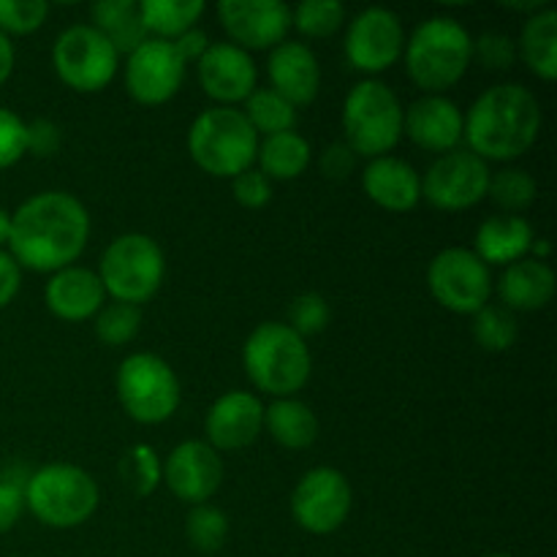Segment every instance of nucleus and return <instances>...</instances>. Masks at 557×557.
I'll return each mask as SVG.
<instances>
[{"label":"nucleus","mask_w":557,"mask_h":557,"mask_svg":"<svg viewBox=\"0 0 557 557\" xmlns=\"http://www.w3.org/2000/svg\"><path fill=\"white\" fill-rule=\"evenodd\" d=\"M403 103L381 79H362L348 90L343 103V131L354 156L381 158L403 139Z\"/></svg>","instance_id":"0eeeda50"},{"label":"nucleus","mask_w":557,"mask_h":557,"mask_svg":"<svg viewBox=\"0 0 557 557\" xmlns=\"http://www.w3.org/2000/svg\"><path fill=\"white\" fill-rule=\"evenodd\" d=\"M267 76L277 96L292 107H308L321 90V65L313 49L299 41H281L267 58Z\"/></svg>","instance_id":"aec40b11"},{"label":"nucleus","mask_w":557,"mask_h":557,"mask_svg":"<svg viewBox=\"0 0 557 557\" xmlns=\"http://www.w3.org/2000/svg\"><path fill=\"white\" fill-rule=\"evenodd\" d=\"M54 74L76 92H98L114 79L120 54L92 25H71L52 47Z\"/></svg>","instance_id":"9d476101"},{"label":"nucleus","mask_w":557,"mask_h":557,"mask_svg":"<svg viewBox=\"0 0 557 557\" xmlns=\"http://www.w3.org/2000/svg\"><path fill=\"white\" fill-rule=\"evenodd\" d=\"M542 131V103L517 82L487 87L462 114V139L482 161L522 158Z\"/></svg>","instance_id":"f03ea898"},{"label":"nucleus","mask_w":557,"mask_h":557,"mask_svg":"<svg viewBox=\"0 0 557 557\" xmlns=\"http://www.w3.org/2000/svg\"><path fill=\"white\" fill-rule=\"evenodd\" d=\"M406 49V27L392 9L370 5L359 11L346 30V58L362 74L389 71Z\"/></svg>","instance_id":"4468645a"},{"label":"nucleus","mask_w":557,"mask_h":557,"mask_svg":"<svg viewBox=\"0 0 557 557\" xmlns=\"http://www.w3.org/2000/svg\"><path fill=\"white\" fill-rule=\"evenodd\" d=\"M346 22V9L341 0H302L292 9V27L308 38H326L337 33Z\"/></svg>","instance_id":"c9c22d12"},{"label":"nucleus","mask_w":557,"mask_h":557,"mask_svg":"<svg viewBox=\"0 0 557 557\" xmlns=\"http://www.w3.org/2000/svg\"><path fill=\"white\" fill-rule=\"evenodd\" d=\"M351 484L337 468L321 466L305 473L292 495V517L302 531L330 536L351 515Z\"/></svg>","instance_id":"ddd939ff"},{"label":"nucleus","mask_w":557,"mask_h":557,"mask_svg":"<svg viewBox=\"0 0 557 557\" xmlns=\"http://www.w3.org/2000/svg\"><path fill=\"white\" fill-rule=\"evenodd\" d=\"M188 152L201 172L234 180L248 172L259 152V134L250 128L243 109L212 107L194 120L188 131Z\"/></svg>","instance_id":"39448f33"},{"label":"nucleus","mask_w":557,"mask_h":557,"mask_svg":"<svg viewBox=\"0 0 557 557\" xmlns=\"http://www.w3.org/2000/svg\"><path fill=\"white\" fill-rule=\"evenodd\" d=\"M473 58H476L484 69L506 71L515 65L517 44L515 38L506 36V33H482V36L473 41Z\"/></svg>","instance_id":"a19ab883"},{"label":"nucleus","mask_w":557,"mask_h":557,"mask_svg":"<svg viewBox=\"0 0 557 557\" xmlns=\"http://www.w3.org/2000/svg\"><path fill=\"white\" fill-rule=\"evenodd\" d=\"M120 406L134 422L163 424L180 408V379L166 359L158 354H131L114 375Z\"/></svg>","instance_id":"1a4fd4ad"},{"label":"nucleus","mask_w":557,"mask_h":557,"mask_svg":"<svg viewBox=\"0 0 557 557\" xmlns=\"http://www.w3.org/2000/svg\"><path fill=\"white\" fill-rule=\"evenodd\" d=\"M92 27L117 49V54H131L150 38L136 0H98L90 5Z\"/></svg>","instance_id":"bb28decb"},{"label":"nucleus","mask_w":557,"mask_h":557,"mask_svg":"<svg viewBox=\"0 0 557 557\" xmlns=\"http://www.w3.org/2000/svg\"><path fill=\"white\" fill-rule=\"evenodd\" d=\"M264 430V406L253 392L234 389L218 397L205 419L207 444L215 451L248 449Z\"/></svg>","instance_id":"6ab92c4d"},{"label":"nucleus","mask_w":557,"mask_h":557,"mask_svg":"<svg viewBox=\"0 0 557 557\" xmlns=\"http://www.w3.org/2000/svg\"><path fill=\"white\" fill-rule=\"evenodd\" d=\"M103 299H107V292H103L98 272L76 264L54 272L44 288L47 310L60 321L96 319L98 310L103 308Z\"/></svg>","instance_id":"4be33fe9"},{"label":"nucleus","mask_w":557,"mask_h":557,"mask_svg":"<svg viewBox=\"0 0 557 557\" xmlns=\"http://www.w3.org/2000/svg\"><path fill=\"white\" fill-rule=\"evenodd\" d=\"M49 5L44 0H0V33L27 36L47 22Z\"/></svg>","instance_id":"58836bf2"},{"label":"nucleus","mask_w":557,"mask_h":557,"mask_svg":"<svg viewBox=\"0 0 557 557\" xmlns=\"http://www.w3.org/2000/svg\"><path fill=\"white\" fill-rule=\"evenodd\" d=\"M330 321H332L330 302H326L321 294L305 292L299 294V297L292 302V308H288L286 324L292 326L299 337H313V335H321V332L330 326Z\"/></svg>","instance_id":"4c0bfd02"},{"label":"nucleus","mask_w":557,"mask_h":557,"mask_svg":"<svg viewBox=\"0 0 557 557\" xmlns=\"http://www.w3.org/2000/svg\"><path fill=\"white\" fill-rule=\"evenodd\" d=\"M218 20L239 49H272L292 30V5L283 0H221Z\"/></svg>","instance_id":"dca6fc26"},{"label":"nucleus","mask_w":557,"mask_h":557,"mask_svg":"<svg viewBox=\"0 0 557 557\" xmlns=\"http://www.w3.org/2000/svg\"><path fill=\"white\" fill-rule=\"evenodd\" d=\"M11 71H14V44L9 36L0 33V87L9 82Z\"/></svg>","instance_id":"09e8293b"},{"label":"nucleus","mask_w":557,"mask_h":557,"mask_svg":"<svg viewBox=\"0 0 557 557\" xmlns=\"http://www.w3.org/2000/svg\"><path fill=\"white\" fill-rule=\"evenodd\" d=\"M539 185L531 172L520 166H506L490 177L487 196L504 210V215H517L536 201Z\"/></svg>","instance_id":"2f4dec72"},{"label":"nucleus","mask_w":557,"mask_h":557,"mask_svg":"<svg viewBox=\"0 0 557 557\" xmlns=\"http://www.w3.org/2000/svg\"><path fill=\"white\" fill-rule=\"evenodd\" d=\"M174 49H177V54L183 58V63H199L201 54L210 49V36H207L201 27H190V30H185L183 36L174 38Z\"/></svg>","instance_id":"de8ad7c7"},{"label":"nucleus","mask_w":557,"mask_h":557,"mask_svg":"<svg viewBox=\"0 0 557 557\" xmlns=\"http://www.w3.org/2000/svg\"><path fill=\"white\" fill-rule=\"evenodd\" d=\"M428 288L441 308L476 315L493 297V275L471 248H444L430 261Z\"/></svg>","instance_id":"9b49d317"},{"label":"nucleus","mask_w":557,"mask_h":557,"mask_svg":"<svg viewBox=\"0 0 557 557\" xmlns=\"http://www.w3.org/2000/svg\"><path fill=\"white\" fill-rule=\"evenodd\" d=\"M27 156V123L0 107V169H11Z\"/></svg>","instance_id":"ea45409f"},{"label":"nucleus","mask_w":557,"mask_h":557,"mask_svg":"<svg viewBox=\"0 0 557 557\" xmlns=\"http://www.w3.org/2000/svg\"><path fill=\"white\" fill-rule=\"evenodd\" d=\"M120 476L128 484L131 493L139 495V498H147L163 482V462L152 446L136 444L120 460Z\"/></svg>","instance_id":"f704fd0d"},{"label":"nucleus","mask_w":557,"mask_h":557,"mask_svg":"<svg viewBox=\"0 0 557 557\" xmlns=\"http://www.w3.org/2000/svg\"><path fill=\"white\" fill-rule=\"evenodd\" d=\"M473 337L479 346L490 354H504L520 337V324L511 310L504 305H484L476 315H473Z\"/></svg>","instance_id":"473e14b6"},{"label":"nucleus","mask_w":557,"mask_h":557,"mask_svg":"<svg viewBox=\"0 0 557 557\" xmlns=\"http://www.w3.org/2000/svg\"><path fill=\"white\" fill-rule=\"evenodd\" d=\"M319 166L326 180H348L351 177L354 166H357V156L346 141H332L319 158Z\"/></svg>","instance_id":"c03bdc74"},{"label":"nucleus","mask_w":557,"mask_h":557,"mask_svg":"<svg viewBox=\"0 0 557 557\" xmlns=\"http://www.w3.org/2000/svg\"><path fill=\"white\" fill-rule=\"evenodd\" d=\"M243 103L245 120H248L256 134L275 136L283 134V131H294V125H297V107H292L286 98L277 96L272 87H256Z\"/></svg>","instance_id":"7c9ffc66"},{"label":"nucleus","mask_w":557,"mask_h":557,"mask_svg":"<svg viewBox=\"0 0 557 557\" xmlns=\"http://www.w3.org/2000/svg\"><path fill=\"white\" fill-rule=\"evenodd\" d=\"M185 79V63L172 41L147 38L125 60V87L141 107H161L172 101Z\"/></svg>","instance_id":"2eb2a0df"},{"label":"nucleus","mask_w":557,"mask_h":557,"mask_svg":"<svg viewBox=\"0 0 557 557\" xmlns=\"http://www.w3.org/2000/svg\"><path fill=\"white\" fill-rule=\"evenodd\" d=\"M11 234V212L5 207H0V245H9Z\"/></svg>","instance_id":"8fccbe9b"},{"label":"nucleus","mask_w":557,"mask_h":557,"mask_svg":"<svg viewBox=\"0 0 557 557\" xmlns=\"http://www.w3.org/2000/svg\"><path fill=\"white\" fill-rule=\"evenodd\" d=\"M22 286V267L16 264L14 256L0 250V310L9 308Z\"/></svg>","instance_id":"49530a36"},{"label":"nucleus","mask_w":557,"mask_h":557,"mask_svg":"<svg viewBox=\"0 0 557 557\" xmlns=\"http://www.w3.org/2000/svg\"><path fill=\"white\" fill-rule=\"evenodd\" d=\"M256 161H259V172L270 183L272 180L288 183V180H297L299 174H305V169L313 161V150H310V141L302 134L283 131V134L264 136L259 152H256Z\"/></svg>","instance_id":"c85d7f7f"},{"label":"nucleus","mask_w":557,"mask_h":557,"mask_svg":"<svg viewBox=\"0 0 557 557\" xmlns=\"http://www.w3.org/2000/svg\"><path fill=\"white\" fill-rule=\"evenodd\" d=\"M362 188L381 210L408 212L422 201V174L403 158L381 156L364 166Z\"/></svg>","instance_id":"5701e85b"},{"label":"nucleus","mask_w":557,"mask_h":557,"mask_svg":"<svg viewBox=\"0 0 557 557\" xmlns=\"http://www.w3.org/2000/svg\"><path fill=\"white\" fill-rule=\"evenodd\" d=\"M163 482L183 504H207L223 482V460L207 441H183L163 462Z\"/></svg>","instance_id":"f3484780"},{"label":"nucleus","mask_w":557,"mask_h":557,"mask_svg":"<svg viewBox=\"0 0 557 557\" xmlns=\"http://www.w3.org/2000/svg\"><path fill=\"white\" fill-rule=\"evenodd\" d=\"M166 275V259L163 250L150 234H120L107 245L101 259V286L114 302L145 305L161 288Z\"/></svg>","instance_id":"6e6552de"},{"label":"nucleus","mask_w":557,"mask_h":557,"mask_svg":"<svg viewBox=\"0 0 557 557\" xmlns=\"http://www.w3.org/2000/svg\"><path fill=\"white\" fill-rule=\"evenodd\" d=\"M96 337L107 346H125L139 335L141 308L125 302H109L96 313Z\"/></svg>","instance_id":"e433bc0d"},{"label":"nucleus","mask_w":557,"mask_h":557,"mask_svg":"<svg viewBox=\"0 0 557 557\" xmlns=\"http://www.w3.org/2000/svg\"><path fill=\"white\" fill-rule=\"evenodd\" d=\"M487 557H511V555H506V553H495V555H487Z\"/></svg>","instance_id":"3c124183"},{"label":"nucleus","mask_w":557,"mask_h":557,"mask_svg":"<svg viewBox=\"0 0 557 557\" xmlns=\"http://www.w3.org/2000/svg\"><path fill=\"white\" fill-rule=\"evenodd\" d=\"M490 163L473 156L471 150H451L430 163L422 177V199H428L435 210L462 212L487 199Z\"/></svg>","instance_id":"f8f14e48"},{"label":"nucleus","mask_w":557,"mask_h":557,"mask_svg":"<svg viewBox=\"0 0 557 557\" xmlns=\"http://www.w3.org/2000/svg\"><path fill=\"white\" fill-rule=\"evenodd\" d=\"M60 145H63V134H60L58 123L47 117H36L27 123V152L38 158H52Z\"/></svg>","instance_id":"37998d69"},{"label":"nucleus","mask_w":557,"mask_h":557,"mask_svg":"<svg viewBox=\"0 0 557 557\" xmlns=\"http://www.w3.org/2000/svg\"><path fill=\"white\" fill-rule=\"evenodd\" d=\"M185 536L201 555H215L228 539V517L218 506L199 504L185 517Z\"/></svg>","instance_id":"72a5a7b5"},{"label":"nucleus","mask_w":557,"mask_h":557,"mask_svg":"<svg viewBox=\"0 0 557 557\" xmlns=\"http://www.w3.org/2000/svg\"><path fill=\"white\" fill-rule=\"evenodd\" d=\"M533 245V226L520 215H493L479 226L473 253L487 267H509L525 259Z\"/></svg>","instance_id":"393cba45"},{"label":"nucleus","mask_w":557,"mask_h":557,"mask_svg":"<svg viewBox=\"0 0 557 557\" xmlns=\"http://www.w3.org/2000/svg\"><path fill=\"white\" fill-rule=\"evenodd\" d=\"M520 54L539 79H557V9L553 5H544L528 16L522 25Z\"/></svg>","instance_id":"cd10ccee"},{"label":"nucleus","mask_w":557,"mask_h":557,"mask_svg":"<svg viewBox=\"0 0 557 557\" xmlns=\"http://www.w3.org/2000/svg\"><path fill=\"white\" fill-rule=\"evenodd\" d=\"M555 272L547 261L520 259L506 267L498 281V294L504 308L511 313H533L544 310L555 297Z\"/></svg>","instance_id":"b1692460"},{"label":"nucleus","mask_w":557,"mask_h":557,"mask_svg":"<svg viewBox=\"0 0 557 557\" xmlns=\"http://www.w3.org/2000/svg\"><path fill=\"white\" fill-rule=\"evenodd\" d=\"M25 511V487L16 482H0V533H9Z\"/></svg>","instance_id":"a18cd8bd"},{"label":"nucleus","mask_w":557,"mask_h":557,"mask_svg":"<svg viewBox=\"0 0 557 557\" xmlns=\"http://www.w3.org/2000/svg\"><path fill=\"white\" fill-rule=\"evenodd\" d=\"M232 194L248 210H261L270 205L272 199V183L259 172V169H248V172L237 174L232 180Z\"/></svg>","instance_id":"79ce46f5"},{"label":"nucleus","mask_w":557,"mask_h":557,"mask_svg":"<svg viewBox=\"0 0 557 557\" xmlns=\"http://www.w3.org/2000/svg\"><path fill=\"white\" fill-rule=\"evenodd\" d=\"M196 74H199L201 90L221 107L245 101L256 90V79H259L250 52L226 41L210 44V49L196 63Z\"/></svg>","instance_id":"a211bd4d"},{"label":"nucleus","mask_w":557,"mask_h":557,"mask_svg":"<svg viewBox=\"0 0 557 557\" xmlns=\"http://www.w3.org/2000/svg\"><path fill=\"white\" fill-rule=\"evenodd\" d=\"M90 239V215L76 196L44 190L30 196L11 215L9 248L20 267L60 272L74 264Z\"/></svg>","instance_id":"f257e3e1"},{"label":"nucleus","mask_w":557,"mask_h":557,"mask_svg":"<svg viewBox=\"0 0 557 557\" xmlns=\"http://www.w3.org/2000/svg\"><path fill=\"white\" fill-rule=\"evenodd\" d=\"M139 11L152 38L174 41L185 30L196 27L199 16L205 14V3L201 0H141Z\"/></svg>","instance_id":"c756f323"},{"label":"nucleus","mask_w":557,"mask_h":557,"mask_svg":"<svg viewBox=\"0 0 557 557\" xmlns=\"http://www.w3.org/2000/svg\"><path fill=\"white\" fill-rule=\"evenodd\" d=\"M403 54L413 85L428 96H444L466 76L473 60V38L455 16H430L419 22Z\"/></svg>","instance_id":"7ed1b4c3"},{"label":"nucleus","mask_w":557,"mask_h":557,"mask_svg":"<svg viewBox=\"0 0 557 557\" xmlns=\"http://www.w3.org/2000/svg\"><path fill=\"white\" fill-rule=\"evenodd\" d=\"M264 430L283 449L302 451L319 441V419L308 403L297 397H277L264 408Z\"/></svg>","instance_id":"a878e982"},{"label":"nucleus","mask_w":557,"mask_h":557,"mask_svg":"<svg viewBox=\"0 0 557 557\" xmlns=\"http://www.w3.org/2000/svg\"><path fill=\"white\" fill-rule=\"evenodd\" d=\"M245 375L259 392L294 397L310 381L313 357L305 337L281 321H264L248 335L243 346Z\"/></svg>","instance_id":"20e7f679"},{"label":"nucleus","mask_w":557,"mask_h":557,"mask_svg":"<svg viewBox=\"0 0 557 557\" xmlns=\"http://www.w3.org/2000/svg\"><path fill=\"white\" fill-rule=\"evenodd\" d=\"M101 504V490L96 479L79 466L52 462L33 473L25 482V509L38 522L58 531L82 525L96 515Z\"/></svg>","instance_id":"423d86ee"},{"label":"nucleus","mask_w":557,"mask_h":557,"mask_svg":"<svg viewBox=\"0 0 557 557\" xmlns=\"http://www.w3.org/2000/svg\"><path fill=\"white\" fill-rule=\"evenodd\" d=\"M403 134L428 152H451L462 141V112L446 96H424L403 112Z\"/></svg>","instance_id":"412c9836"}]
</instances>
